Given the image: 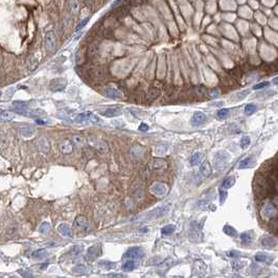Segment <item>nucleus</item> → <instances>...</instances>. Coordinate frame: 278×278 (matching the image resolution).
Segmentation results:
<instances>
[{
	"mask_svg": "<svg viewBox=\"0 0 278 278\" xmlns=\"http://www.w3.org/2000/svg\"><path fill=\"white\" fill-rule=\"evenodd\" d=\"M40 232L41 233H47L49 230H50V224L47 223V222H44L42 223V225L40 226Z\"/></svg>",
	"mask_w": 278,
	"mask_h": 278,
	"instance_id": "obj_36",
	"label": "nucleus"
},
{
	"mask_svg": "<svg viewBox=\"0 0 278 278\" xmlns=\"http://www.w3.org/2000/svg\"><path fill=\"white\" fill-rule=\"evenodd\" d=\"M82 251H83V247H82V246H80V245H76L72 249L70 250V253H71V254H72V255L76 256V255H79Z\"/></svg>",
	"mask_w": 278,
	"mask_h": 278,
	"instance_id": "obj_38",
	"label": "nucleus"
},
{
	"mask_svg": "<svg viewBox=\"0 0 278 278\" xmlns=\"http://www.w3.org/2000/svg\"><path fill=\"white\" fill-rule=\"evenodd\" d=\"M104 93L106 96L110 98H114V99H118L123 97V93H121L119 90L114 88V87H106L104 89Z\"/></svg>",
	"mask_w": 278,
	"mask_h": 278,
	"instance_id": "obj_8",
	"label": "nucleus"
},
{
	"mask_svg": "<svg viewBox=\"0 0 278 278\" xmlns=\"http://www.w3.org/2000/svg\"><path fill=\"white\" fill-rule=\"evenodd\" d=\"M99 249H101V247H99L98 245H94V246L90 247L88 250V256H90L91 258L97 257V255L99 254Z\"/></svg>",
	"mask_w": 278,
	"mask_h": 278,
	"instance_id": "obj_24",
	"label": "nucleus"
},
{
	"mask_svg": "<svg viewBox=\"0 0 278 278\" xmlns=\"http://www.w3.org/2000/svg\"><path fill=\"white\" fill-rule=\"evenodd\" d=\"M244 265H246V262L245 261H239V260H235L234 262H232V267L235 269V270H239V269H242Z\"/></svg>",
	"mask_w": 278,
	"mask_h": 278,
	"instance_id": "obj_43",
	"label": "nucleus"
},
{
	"mask_svg": "<svg viewBox=\"0 0 278 278\" xmlns=\"http://www.w3.org/2000/svg\"><path fill=\"white\" fill-rule=\"evenodd\" d=\"M240 239L244 244H250L253 239V232L248 231V232H244L240 234Z\"/></svg>",
	"mask_w": 278,
	"mask_h": 278,
	"instance_id": "obj_22",
	"label": "nucleus"
},
{
	"mask_svg": "<svg viewBox=\"0 0 278 278\" xmlns=\"http://www.w3.org/2000/svg\"><path fill=\"white\" fill-rule=\"evenodd\" d=\"M58 232L65 237H72V230L67 224H60L57 228Z\"/></svg>",
	"mask_w": 278,
	"mask_h": 278,
	"instance_id": "obj_14",
	"label": "nucleus"
},
{
	"mask_svg": "<svg viewBox=\"0 0 278 278\" xmlns=\"http://www.w3.org/2000/svg\"><path fill=\"white\" fill-rule=\"evenodd\" d=\"M36 145L38 148L39 151L47 153L49 149H50V145H49L48 140L45 138V137H40L36 140Z\"/></svg>",
	"mask_w": 278,
	"mask_h": 278,
	"instance_id": "obj_10",
	"label": "nucleus"
},
{
	"mask_svg": "<svg viewBox=\"0 0 278 278\" xmlns=\"http://www.w3.org/2000/svg\"><path fill=\"white\" fill-rule=\"evenodd\" d=\"M144 256V252L140 247H132L124 253L123 258H131V259H139Z\"/></svg>",
	"mask_w": 278,
	"mask_h": 278,
	"instance_id": "obj_4",
	"label": "nucleus"
},
{
	"mask_svg": "<svg viewBox=\"0 0 278 278\" xmlns=\"http://www.w3.org/2000/svg\"><path fill=\"white\" fill-rule=\"evenodd\" d=\"M175 229H176V227H175L174 225H166V226H164L163 228H162L161 232H162V234H164V235H168V234L173 233Z\"/></svg>",
	"mask_w": 278,
	"mask_h": 278,
	"instance_id": "obj_31",
	"label": "nucleus"
},
{
	"mask_svg": "<svg viewBox=\"0 0 278 278\" xmlns=\"http://www.w3.org/2000/svg\"><path fill=\"white\" fill-rule=\"evenodd\" d=\"M101 113H102V115H104V116H106V117L113 118V117H116V116L121 115L123 110L119 108H107L106 110L102 111Z\"/></svg>",
	"mask_w": 278,
	"mask_h": 278,
	"instance_id": "obj_11",
	"label": "nucleus"
},
{
	"mask_svg": "<svg viewBox=\"0 0 278 278\" xmlns=\"http://www.w3.org/2000/svg\"><path fill=\"white\" fill-rule=\"evenodd\" d=\"M201 159H202V154H201V153H195V154L191 156V158H190L189 162H190V164H191L192 166H195V165L200 163Z\"/></svg>",
	"mask_w": 278,
	"mask_h": 278,
	"instance_id": "obj_28",
	"label": "nucleus"
},
{
	"mask_svg": "<svg viewBox=\"0 0 278 278\" xmlns=\"http://www.w3.org/2000/svg\"><path fill=\"white\" fill-rule=\"evenodd\" d=\"M45 47L49 52H54L57 47V37L54 30H48L45 35Z\"/></svg>",
	"mask_w": 278,
	"mask_h": 278,
	"instance_id": "obj_2",
	"label": "nucleus"
},
{
	"mask_svg": "<svg viewBox=\"0 0 278 278\" xmlns=\"http://www.w3.org/2000/svg\"><path fill=\"white\" fill-rule=\"evenodd\" d=\"M36 123H39V124H46V123H47V121L44 120V119H36Z\"/></svg>",
	"mask_w": 278,
	"mask_h": 278,
	"instance_id": "obj_53",
	"label": "nucleus"
},
{
	"mask_svg": "<svg viewBox=\"0 0 278 278\" xmlns=\"http://www.w3.org/2000/svg\"><path fill=\"white\" fill-rule=\"evenodd\" d=\"M86 267L83 265H76V268H73V272L74 273H83V272H85L86 270Z\"/></svg>",
	"mask_w": 278,
	"mask_h": 278,
	"instance_id": "obj_45",
	"label": "nucleus"
},
{
	"mask_svg": "<svg viewBox=\"0 0 278 278\" xmlns=\"http://www.w3.org/2000/svg\"><path fill=\"white\" fill-rule=\"evenodd\" d=\"M224 105L223 102H212L211 106H218V107H222V106Z\"/></svg>",
	"mask_w": 278,
	"mask_h": 278,
	"instance_id": "obj_54",
	"label": "nucleus"
},
{
	"mask_svg": "<svg viewBox=\"0 0 278 278\" xmlns=\"http://www.w3.org/2000/svg\"><path fill=\"white\" fill-rule=\"evenodd\" d=\"M168 206H162V207H158L154 209V210H152L151 212H149L148 217L145 218L146 221H149V220H156V218H162L164 214L167 213L168 211Z\"/></svg>",
	"mask_w": 278,
	"mask_h": 278,
	"instance_id": "obj_5",
	"label": "nucleus"
},
{
	"mask_svg": "<svg viewBox=\"0 0 278 278\" xmlns=\"http://www.w3.org/2000/svg\"><path fill=\"white\" fill-rule=\"evenodd\" d=\"M94 113H92V112H83V113H80L79 115H76V118H74V121L77 123H91V118H92V115Z\"/></svg>",
	"mask_w": 278,
	"mask_h": 278,
	"instance_id": "obj_7",
	"label": "nucleus"
},
{
	"mask_svg": "<svg viewBox=\"0 0 278 278\" xmlns=\"http://www.w3.org/2000/svg\"><path fill=\"white\" fill-rule=\"evenodd\" d=\"M249 144H250V137L249 136H244L243 138L240 139V148L246 149Z\"/></svg>",
	"mask_w": 278,
	"mask_h": 278,
	"instance_id": "obj_37",
	"label": "nucleus"
},
{
	"mask_svg": "<svg viewBox=\"0 0 278 278\" xmlns=\"http://www.w3.org/2000/svg\"><path fill=\"white\" fill-rule=\"evenodd\" d=\"M205 118H206V116L203 112H200V111L195 112L191 117V124L192 126H196V127L200 126V124H202L205 121Z\"/></svg>",
	"mask_w": 278,
	"mask_h": 278,
	"instance_id": "obj_13",
	"label": "nucleus"
},
{
	"mask_svg": "<svg viewBox=\"0 0 278 278\" xmlns=\"http://www.w3.org/2000/svg\"><path fill=\"white\" fill-rule=\"evenodd\" d=\"M269 82H262V83H259V84H257V85H255L254 87H253V89H255V90H257V89H261V88H265V87H267V86H269Z\"/></svg>",
	"mask_w": 278,
	"mask_h": 278,
	"instance_id": "obj_49",
	"label": "nucleus"
},
{
	"mask_svg": "<svg viewBox=\"0 0 278 278\" xmlns=\"http://www.w3.org/2000/svg\"><path fill=\"white\" fill-rule=\"evenodd\" d=\"M136 267V264L135 261L133 260H128L126 261L124 264L123 265V271H132L133 269H135Z\"/></svg>",
	"mask_w": 278,
	"mask_h": 278,
	"instance_id": "obj_30",
	"label": "nucleus"
},
{
	"mask_svg": "<svg viewBox=\"0 0 278 278\" xmlns=\"http://www.w3.org/2000/svg\"><path fill=\"white\" fill-rule=\"evenodd\" d=\"M250 93V91L249 90H245V91H242V92H239V93H237V94L235 95V98H236V101H240V99H244L246 97L247 95H248Z\"/></svg>",
	"mask_w": 278,
	"mask_h": 278,
	"instance_id": "obj_41",
	"label": "nucleus"
},
{
	"mask_svg": "<svg viewBox=\"0 0 278 278\" xmlns=\"http://www.w3.org/2000/svg\"><path fill=\"white\" fill-rule=\"evenodd\" d=\"M96 149H97L101 154H105V153L108 152V145L106 144V142L104 141H99L97 143V146H96Z\"/></svg>",
	"mask_w": 278,
	"mask_h": 278,
	"instance_id": "obj_33",
	"label": "nucleus"
},
{
	"mask_svg": "<svg viewBox=\"0 0 278 278\" xmlns=\"http://www.w3.org/2000/svg\"><path fill=\"white\" fill-rule=\"evenodd\" d=\"M149 190L152 191V193H154L155 196H158V197H162V196H165L167 192V187L165 184L163 183H159V182H156L154 183L153 185L149 187Z\"/></svg>",
	"mask_w": 278,
	"mask_h": 278,
	"instance_id": "obj_6",
	"label": "nucleus"
},
{
	"mask_svg": "<svg viewBox=\"0 0 278 278\" xmlns=\"http://www.w3.org/2000/svg\"><path fill=\"white\" fill-rule=\"evenodd\" d=\"M20 133L23 137L29 138V137H32L35 134V129L30 126H24L20 129Z\"/></svg>",
	"mask_w": 278,
	"mask_h": 278,
	"instance_id": "obj_21",
	"label": "nucleus"
},
{
	"mask_svg": "<svg viewBox=\"0 0 278 278\" xmlns=\"http://www.w3.org/2000/svg\"><path fill=\"white\" fill-rule=\"evenodd\" d=\"M69 4H70L71 13H72L73 15H77V13H79V11H80L79 2H77V1H70Z\"/></svg>",
	"mask_w": 278,
	"mask_h": 278,
	"instance_id": "obj_35",
	"label": "nucleus"
},
{
	"mask_svg": "<svg viewBox=\"0 0 278 278\" xmlns=\"http://www.w3.org/2000/svg\"><path fill=\"white\" fill-rule=\"evenodd\" d=\"M133 193H134V197H135L136 199H138V200L142 199L143 197H144V191H143L142 188H137L136 190H134Z\"/></svg>",
	"mask_w": 278,
	"mask_h": 278,
	"instance_id": "obj_39",
	"label": "nucleus"
},
{
	"mask_svg": "<svg viewBox=\"0 0 278 278\" xmlns=\"http://www.w3.org/2000/svg\"><path fill=\"white\" fill-rule=\"evenodd\" d=\"M47 265H48V264H44V265H43L42 267H41V269H44V268L47 267Z\"/></svg>",
	"mask_w": 278,
	"mask_h": 278,
	"instance_id": "obj_56",
	"label": "nucleus"
},
{
	"mask_svg": "<svg viewBox=\"0 0 278 278\" xmlns=\"http://www.w3.org/2000/svg\"><path fill=\"white\" fill-rule=\"evenodd\" d=\"M256 110H257V107L254 105V104H248L245 107V113L247 115H251L253 114L254 112H256Z\"/></svg>",
	"mask_w": 278,
	"mask_h": 278,
	"instance_id": "obj_34",
	"label": "nucleus"
},
{
	"mask_svg": "<svg viewBox=\"0 0 278 278\" xmlns=\"http://www.w3.org/2000/svg\"><path fill=\"white\" fill-rule=\"evenodd\" d=\"M228 255H229L230 257L237 258V257H239V256L242 255V254H240L239 251H230V252H228Z\"/></svg>",
	"mask_w": 278,
	"mask_h": 278,
	"instance_id": "obj_50",
	"label": "nucleus"
},
{
	"mask_svg": "<svg viewBox=\"0 0 278 278\" xmlns=\"http://www.w3.org/2000/svg\"><path fill=\"white\" fill-rule=\"evenodd\" d=\"M99 265L101 267H104V269H108V270H110V269H112V267L114 265L113 262H110V261H102L101 264H99Z\"/></svg>",
	"mask_w": 278,
	"mask_h": 278,
	"instance_id": "obj_44",
	"label": "nucleus"
},
{
	"mask_svg": "<svg viewBox=\"0 0 278 278\" xmlns=\"http://www.w3.org/2000/svg\"><path fill=\"white\" fill-rule=\"evenodd\" d=\"M207 94L208 96H210V97H217V96L220 94V92H218V89H213V90H209Z\"/></svg>",
	"mask_w": 278,
	"mask_h": 278,
	"instance_id": "obj_48",
	"label": "nucleus"
},
{
	"mask_svg": "<svg viewBox=\"0 0 278 278\" xmlns=\"http://www.w3.org/2000/svg\"><path fill=\"white\" fill-rule=\"evenodd\" d=\"M256 164V161L253 159L252 157H247L244 160H242L239 164V170H243V168H249V167H253Z\"/></svg>",
	"mask_w": 278,
	"mask_h": 278,
	"instance_id": "obj_18",
	"label": "nucleus"
},
{
	"mask_svg": "<svg viewBox=\"0 0 278 278\" xmlns=\"http://www.w3.org/2000/svg\"><path fill=\"white\" fill-rule=\"evenodd\" d=\"M19 273L22 274L25 278H32V277H34V275L30 274L29 272H27V271H19Z\"/></svg>",
	"mask_w": 278,
	"mask_h": 278,
	"instance_id": "obj_52",
	"label": "nucleus"
},
{
	"mask_svg": "<svg viewBox=\"0 0 278 278\" xmlns=\"http://www.w3.org/2000/svg\"><path fill=\"white\" fill-rule=\"evenodd\" d=\"M232 277L233 278H242V277L239 276V275H234V276H232Z\"/></svg>",
	"mask_w": 278,
	"mask_h": 278,
	"instance_id": "obj_57",
	"label": "nucleus"
},
{
	"mask_svg": "<svg viewBox=\"0 0 278 278\" xmlns=\"http://www.w3.org/2000/svg\"><path fill=\"white\" fill-rule=\"evenodd\" d=\"M74 227L80 230H87L89 228V222L85 217L79 215V217L74 220Z\"/></svg>",
	"mask_w": 278,
	"mask_h": 278,
	"instance_id": "obj_9",
	"label": "nucleus"
},
{
	"mask_svg": "<svg viewBox=\"0 0 278 278\" xmlns=\"http://www.w3.org/2000/svg\"><path fill=\"white\" fill-rule=\"evenodd\" d=\"M261 244L262 246L265 247V248H273L277 245V240L272 236H264L261 239Z\"/></svg>",
	"mask_w": 278,
	"mask_h": 278,
	"instance_id": "obj_19",
	"label": "nucleus"
},
{
	"mask_svg": "<svg viewBox=\"0 0 278 278\" xmlns=\"http://www.w3.org/2000/svg\"><path fill=\"white\" fill-rule=\"evenodd\" d=\"M71 141H72V143L74 145H77V146H82L85 144V138H84L83 136L81 135H73L72 138H71Z\"/></svg>",
	"mask_w": 278,
	"mask_h": 278,
	"instance_id": "obj_23",
	"label": "nucleus"
},
{
	"mask_svg": "<svg viewBox=\"0 0 278 278\" xmlns=\"http://www.w3.org/2000/svg\"><path fill=\"white\" fill-rule=\"evenodd\" d=\"M15 118V114L10 111L1 110V119L2 120H12Z\"/></svg>",
	"mask_w": 278,
	"mask_h": 278,
	"instance_id": "obj_29",
	"label": "nucleus"
},
{
	"mask_svg": "<svg viewBox=\"0 0 278 278\" xmlns=\"http://www.w3.org/2000/svg\"><path fill=\"white\" fill-rule=\"evenodd\" d=\"M229 113H230L229 109H221V110L218 112V119H226V118L229 116Z\"/></svg>",
	"mask_w": 278,
	"mask_h": 278,
	"instance_id": "obj_32",
	"label": "nucleus"
},
{
	"mask_svg": "<svg viewBox=\"0 0 278 278\" xmlns=\"http://www.w3.org/2000/svg\"><path fill=\"white\" fill-rule=\"evenodd\" d=\"M234 183H235V179H234L233 177H228L223 181V183H222V188L228 189L230 188V187H232Z\"/></svg>",
	"mask_w": 278,
	"mask_h": 278,
	"instance_id": "obj_25",
	"label": "nucleus"
},
{
	"mask_svg": "<svg viewBox=\"0 0 278 278\" xmlns=\"http://www.w3.org/2000/svg\"><path fill=\"white\" fill-rule=\"evenodd\" d=\"M10 278H19V277H10Z\"/></svg>",
	"mask_w": 278,
	"mask_h": 278,
	"instance_id": "obj_58",
	"label": "nucleus"
},
{
	"mask_svg": "<svg viewBox=\"0 0 278 278\" xmlns=\"http://www.w3.org/2000/svg\"><path fill=\"white\" fill-rule=\"evenodd\" d=\"M88 21H89V18H88V17H87V18H84V19H83L82 21H81V22L76 25V32H79L80 29H82L83 27L85 26L87 23H88Z\"/></svg>",
	"mask_w": 278,
	"mask_h": 278,
	"instance_id": "obj_40",
	"label": "nucleus"
},
{
	"mask_svg": "<svg viewBox=\"0 0 278 278\" xmlns=\"http://www.w3.org/2000/svg\"><path fill=\"white\" fill-rule=\"evenodd\" d=\"M227 198V191H225L223 189H220V200H221V204H223L225 202V200Z\"/></svg>",
	"mask_w": 278,
	"mask_h": 278,
	"instance_id": "obj_46",
	"label": "nucleus"
},
{
	"mask_svg": "<svg viewBox=\"0 0 278 278\" xmlns=\"http://www.w3.org/2000/svg\"><path fill=\"white\" fill-rule=\"evenodd\" d=\"M160 89L159 88H156V87H152V88H149L148 90V92H146L145 94V99L149 102H152L154 101V99H156L158 97L159 95H160Z\"/></svg>",
	"mask_w": 278,
	"mask_h": 278,
	"instance_id": "obj_16",
	"label": "nucleus"
},
{
	"mask_svg": "<svg viewBox=\"0 0 278 278\" xmlns=\"http://www.w3.org/2000/svg\"><path fill=\"white\" fill-rule=\"evenodd\" d=\"M106 278H126V275L123 274H120V273H117V274H108L107 276H106Z\"/></svg>",
	"mask_w": 278,
	"mask_h": 278,
	"instance_id": "obj_47",
	"label": "nucleus"
},
{
	"mask_svg": "<svg viewBox=\"0 0 278 278\" xmlns=\"http://www.w3.org/2000/svg\"><path fill=\"white\" fill-rule=\"evenodd\" d=\"M272 83L275 84V85H278V76L275 77V79H273V81H272Z\"/></svg>",
	"mask_w": 278,
	"mask_h": 278,
	"instance_id": "obj_55",
	"label": "nucleus"
},
{
	"mask_svg": "<svg viewBox=\"0 0 278 278\" xmlns=\"http://www.w3.org/2000/svg\"><path fill=\"white\" fill-rule=\"evenodd\" d=\"M164 165H165V162L163 160H161V159H158V160H156L154 163H153V166H154L155 170H158V168L163 167Z\"/></svg>",
	"mask_w": 278,
	"mask_h": 278,
	"instance_id": "obj_42",
	"label": "nucleus"
},
{
	"mask_svg": "<svg viewBox=\"0 0 278 278\" xmlns=\"http://www.w3.org/2000/svg\"><path fill=\"white\" fill-rule=\"evenodd\" d=\"M230 161V155L226 151H218L215 153L213 159V166L217 170H222Z\"/></svg>",
	"mask_w": 278,
	"mask_h": 278,
	"instance_id": "obj_1",
	"label": "nucleus"
},
{
	"mask_svg": "<svg viewBox=\"0 0 278 278\" xmlns=\"http://www.w3.org/2000/svg\"><path fill=\"white\" fill-rule=\"evenodd\" d=\"M199 173L203 178H207V177L210 176V175H211V166H210V164H209L208 161L203 162V163L201 164Z\"/></svg>",
	"mask_w": 278,
	"mask_h": 278,
	"instance_id": "obj_17",
	"label": "nucleus"
},
{
	"mask_svg": "<svg viewBox=\"0 0 278 278\" xmlns=\"http://www.w3.org/2000/svg\"><path fill=\"white\" fill-rule=\"evenodd\" d=\"M223 231L229 236H236L237 235V231L234 229L233 227H231L230 225H225L223 228Z\"/></svg>",
	"mask_w": 278,
	"mask_h": 278,
	"instance_id": "obj_27",
	"label": "nucleus"
},
{
	"mask_svg": "<svg viewBox=\"0 0 278 278\" xmlns=\"http://www.w3.org/2000/svg\"><path fill=\"white\" fill-rule=\"evenodd\" d=\"M138 130H139V131H141V132H146V131L149 130V126H148V124H146V123H142L139 126Z\"/></svg>",
	"mask_w": 278,
	"mask_h": 278,
	"instance_id": "obj_51",
	"label": "nucleus"
},
{
	"mask_svg": "<svg viewBox=\"0 0 278 278\" xmlns=\"http://www.w3.org/2000/svg\"><path fill=\"white\" fill-rule=\"evenodd\" d=\"M32 256H33V258H36V259H43L47 256V252H46V250H44V249L37 250V251L32 253Z\"/></svg>",
	"mask_w": 278,
	"mask_h": 278,
	"instance_id": "obj_26",
	"label": "nucleus"
},
{
	"mask_svg": "<svg viewBox=\"0 0 278 278\" xmlns=\"http://www.w3.org/2000/svg\"><path fill=\"white\" fill-rule=\"evenodd\" d=\"M255 260L258 262H271L272 257L268 254V253L258 252L257 254L255 255Z\"/></svg>",
	"mask_w": 278,
	"mask_h": 278,
	"instance_id": "obj_20",
	"label": "nucleus"
},
{
	"mask_svg": "<svg viewBox=\"0 0 278 278\" xmlns=\"http://www.w3.org/2000/svg\"><path fill=\"white\" fill-rule=\"evenodd\" d=\"M275 211H276V208H275L274 204L269 202L264 206V208H262V215H264L265 218H271L272 215L275 213Z\"/></svg>",
	"mask_w": 278,
	"mask_h": 278,
	"instance_id": "obj_15",
	"label": "nucleus"
},
{
	"mask_svg": "<svg viewBox=\"0 0 278 278\" xmlns=\"http://www.w3.org/2000/svg\"><path fill=\"white\" fill-rule=\"evenodd\" d=\"M60 151L63 153V154H71L73 151V143L71 140H63L61 143H60Z\"/></svg>",
	"mask_w": 278,
	"mask_h": 278,
	"instance_id": "obj_12",
	"label": "nucleus"
},
{
	"mask_svg": "<svg viewBox=\"0 0 278 278\" xmlns=\"http://www.w3.org/2000/svg\"><path fill=\"white\" fill-rule=\"evenodd\" d=\"M67 86V81L63 79V77H58V79H54L49 84V89L52 92H62L64 91V89Z\"/></svg>",
	"mask_w": 278,
	"mask_h": 278,
	"instance_id": "obj_3",
	"label": "nucleus"
}]
</instances>
